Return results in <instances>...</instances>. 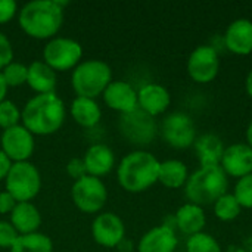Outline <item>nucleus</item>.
Returning <instances> with one entry per match:
<instances>
[{"label":"nucleus","mask_w":252,"mask_h":252,"mask_svg":"<svg viewBox=\"0 0 252 252\" xmlns=\"http://www.w3.org/2000/svg\"><path fill=\"white\" fill-rule=\"evenodd\" d=\"M65 4L58 0L28 1L18 10V24L28 37L49 41L62 27Z\"/></svg>","instance_id":"1"},{"label":"nucleus","mask_w":252,"mask_h":252,"mask_svg":"<svg viewBox=\"0 0 252 252\" xmlns=\"http://www.w3.org/2000/svg\"><path fill=\"white\" fill-rule=\"evenodd\" d=\"M66 109L56 93L32 96L21 111L22 126L34 136H49L61 130L65 123Z\"/></svg>","instance_id":"2"},{"label":"nucleus","mask_w":252,"mask_h":252,"mask_svg":"<svg viewBox=\"0 0 252 252\" xmlns=\"http://www.w3.org/2000/svg\"><path fill=\"white\" fill-rule=\"evenodd\" d=\"M159 161L148 151H133L118 164L117 179L120 186L130 193H142L158 183Z\"/></svg>","instance_id":"3"},{"label":"nucleus","mask_w":252,"mask_h":252,"mask_svg":"<svg viewBox=\"0 0 252 252\" xmlns=\"http://www.w3.org/2000/svg\"><path fill=\"white\" fill-rule=\"evenodd\" d=\"M229 177L220 165H204L189 174L185 185V195L190 204L199 207L214 205L219 198L227 193Z\"/></svg>","instance_id":"4"},{"label":"nucleus","mask_w":252,"mask_h":252,"mask_svg":"<svg viewBox=\"0 0 252 252\" xmlns=\"http://www.w3.org/2000/svg\"><path fill=\"white\" fill-rule=\"evenodd\" d=\"M112 81L111 66L100 59L81 61L71 75V84L78 97L96 99L102 96Z\"/></svg>","instance_id":"5"},{"label":"nucleus","mask_w":252,"mask_h":252,"mask_svg":"<svg viewBox=\"0 0 252 252\" xmlns=\"http://www.w3.org/2000/svg\"><path fill=\"white\" fill-rule=\"evenodd\" d=\"M4 186L16 202H31L41 189L40 171L30 161L15 162L4 179Z\"/></svg>","instance_id":"6"},{"label":"nucleus","mask_w":252,"mask_h":252,"mask_svg":"<svg viewBox=\"0 0 252 252\" xmlns=\"http://www.w3.org/2000/svg\"><path fill=\"white\" fill-rule=\"evenodd\" d=\"M74 205L84 214L100 213L108 201V189L105 183L93 176H84L74 182L71 189Z\"/></svg>","instance_id":"7"},{"label":"nucleus","mask_w":252,"mask_h":252,"mask_svg":"<svg viewBox=\"0 0 252 252\" xmlns=\"http://www.w3.org/2000/svg\"><path fill=\"white\" fill-rule=\"evenodd\" d=\"M83 58V47L78 41L68 37H53L43 49V62L53 71L74 69Z\"/></svg>","instance_id":"8"},{"label":"nucleus","mask_w":252,"mask_h":252,"mask_svg":"<svg viewBox=\"0 0 252 252\" xmlns=\"http://www.w3.org/2000/svg\"><path fill=\"white\" fill-rule=\"evenodd\" d=\"M118 127L123 137L136 146L151 145L158 134V124L155 118L139 108L128 114H123Z\"/></svg>","instance_id":"9"},{"label":"nucleus","mask_w":252,"mask_h":252,"mask_svg":"<svg viewBox=\"0 0 252 252\" xmlns=\"http://www.w3.org/2000/svg\"><path fill=\"white\" fill-rule=\"evenodd\" d=\"M161 134L165 143L174 149H188L196 142V126L186 112H171L161 124Z\"/></svg>","instance_id":"10"},{"label":"nucleus","mask_w":252,"mask_h":252,"mask_svg":"<svg viewBox=\"0 0 252 252\" xmlns=\"http://www.w3.org/2000/svg\"><path fill=\"white\" fill-rule=\"evenodd\" d=\"M220 72V56L216 47L202 44L192 50L188 59V74L198 84H208Z\"/></svg>","instance_id":"11"},{"label":"nucleus","mask_w":252,"mask_h":252,"mask_svg":"<svg viewBox=\"0 0 252 252\" xmlns=\"http://www.w3.org/2000/svg\"><path fill=\"white\" fill-rule=\"evenodd\" d=\"M0 149L13 164L25 162L32 157L35 149L34 134L28 131L22 124L6 128L0 137Z\"/></svg>","instance_id":"12"},{"label":"nucleus","mask_w":252,"mask_h":252,"mask_svg":"<svg viewBox=\"0 0 252 252\" xmlns=\"http://www.w3.org/2000/svg\"><path fill=\"white\" fill-rule=\"evenodd\" d=\"M94 242L105 248H117L126 239L124 221L114 213H100L92 223Z\"/></svg>","instance_id":"13"},{"label":"nucleus","mask_w":252,"mask_h":252,"mask_svg":"<svg viewBox=\"0 0 252 252\" xmlns=\"http://www.w3.org/2000/svg\"><path fill=\"white\" fill-rule=\"evenodd\" d=\"M220 167L227 177L238 180L252 174V149L247 143H233L224 148Z\"/></svg>","instance_id":"14"},{"label":"nucleus","mask_w":252,"mask_h":252,"mask_svg":"<svg viewBox=\"0 0 252 252\" xmlns=\"http://www.w3.org/2000/svg\"><path fill=\"white\" fill-rule=\"evenodd\" d=\"M102 97L109 109L117 111L121 115L137 109V90L127 81L112 80Z\"/></svg>","instance_id":"15"},{"label":"nucleus","mask_w":252,"mask_h":252,"mask_svg":"<svg viewBox=\"0 0 252 252\" xmlns=\"http://www.w3.org/2000/svg\"><path fill=\"white\" fill-rule=\"evenodd\" d=\"M226 49L238 56H248L252 53V21L239 18L232 21L223 35Z\"/></svg>","instance_id":"16"},{"label":"nucleus","mask_w":252,"mask_h":252,"mask_svg":"<svg viewBox=\"0 0 252 252\" xmlns=\"http://www.w3.org/2000/svg\"><path fill=\"white\" fill-rule=\"evenodd\" d=\"M170 105V92L158 83H148L137 90V108L154 118L164 114Z\"/></svg>","instance_id":"17"},{"label":"nucleus","mask_w":252,"mask_h":252,"mask_svg":"<svg viewBox=\"0 0 252 252\" xmlns=\"http://www.w3.org/2000/svg\"><path fill=\"white\" fill-rule=\"evenodd\" d=\"M179 239L171 226L161 224L148 230L137 244V252H176Z\"/></svg>","instance_id":"18"},{"label":"nucleus","mask_w":252,"mask_h":252,"mask_svg":"<svg viewBox=\"0 0 252 252\" xmlns=\"http://www.w3.org/2000/svg\"><path fill=\"white\" fill-rule=\"evenodd\" d=\"M84 165L87 176L100 179L112 171L115 165V154L105 143H93L84 154Z\"/></svg>","instance_id":"19"},{"label":"nucleus","mask_w":252,"mask_h":252,"mask_svg":"<svg viewBox=\"0 0 252 252\" xmlns=\"http://www.w3.org/2000/svg\"><path fill=\"white\" fill-rule=\"evenodd\" d=\"M174 223L182 233L193 236L196 233L204 232V227L207 224V216L202 207L188 202L177 210L174 216Z\"/></svg>","instance_id":"20"},{"label":"nucleus","mask_w":252,"mask_h":252,"mask_svg":"<svg viewBox=\"0 0 252 252\" xmlns=\"http://www.w3.org/2000/svg\"><path fill=\"white\" fill-rule=\"evenodd\" d=\"M9 221L19 235H30L38 232L41 226V214L32 202H18L10 213Z\"/></svg>","instance_id":"21"},{"label":"nucleus","mask_w":252,"mask_h":252,"mask_svg":"<svg viewBox=\"0 0 252 252\" xmlns=\"http://www.w3.org/2000/svg\"><path fill=\"white\" fill-rule=\"evenodd\" d=\"M56 71H53L47 63L43 61H35L28 65V77L27 84L34 90L37 94L55 93L56 89Z\"/></svg>","instance_id":"22"},{"label":"nucleus","mask_w":252,"mask_h":252,"mask_svg":"<svg viewBox=\"0 0 252 252\" xmlns=\"http://www.w3.org/2000/svg\"><path fill=\"white\" fill-rule=\"evenodd\" d=\"M71 115L78 126L92 128L99 124L102 118V111L94 99L77 96L71 103Z\"/></svg>","instance_id":"23"},{"label":"nucleus","mask_w":252,"mask_h":252,"mask_svg":"<svg viewBox=\"0 0 252 252\" xmlns=\"http://www.w3.org/2000/svg\"><path fill=\"white\" fill-rule=\"evenodd\" d=\"M195 152L199 159L201 167L204 165H220L224 145L221 139L216 134H204L195 142Z\"/></svg>","instance_id":"24"},{"label":"nucleus","mask_w":252,"mask_h":252,"mask_svg":"<svg viewBox=\"0 0 252 252\" xmlns=\"http://www.w3.org/2000/svg\"><path fill=\"white\" fill-rule=\"evenodd\" d=\"M189 179L188 165L180 159H167L159 164V176L158 182L168 189H180L185 188Z\"/></svg>","instance_id":"25"},{"label":"nucleus","mask_w":252,"mask_h":252,"mask_svg":"<svg viewBox=\"0 0 252 252\" xmlns=\"http://www.w3.org/2000/svg\"><path fill=\"white\" fill-rule=\"evenodd\" d=\"M10 252H53V244L47 235L40 232L19 235Z\"/></svg>","instance_id":"26"},{"label":"nucleus","mask_w":252,"mask_h":252,"mask_svg":"<svg viewBox=\"0 0 252 252\" xmlns=\"http://www.w3.org/2000/svg\"><path fill=\"white\" fill-rule=\"evenodd\" d=\"M214 216L220 221H233L242 213V207L233 196V193H224L219 201L213 205Z\"/></svg>","instance_id":"27"},{"label":"nucleus","mask_w":252,"mask_h":252,"mask_svg":"<svg viewBox=\"0 0 252 252\" xmlns=\"http://www.w3.org/2000/svg\"><path fill=\"white\" fill-rule=\"evenodd\" d=\"M186 252H223L219 241L205 232L189 236L186 242Z\"/></svg>","instance_id":"28"},{"label":"nucleus","mask_w":252,"mask_h":252,"mask_svg":"<svg viewBox=\"0 0 252 252\" xmlns=\"http://www.w3.org/2000/svg\"><path fill=\"white\" fill-rule=\"evenodd\" d=\"M1 75L7 84V87H19L27 83L28 77V66L21 62H10L1 71Z\"/></svg>","instance_id":"29"},{"label":"nucleus","mask_w":252,"mask_h":252,"mask_svg":"<svg viewBox=\"0 0 252 252\" xmlns=\"http://www.w3.org/2000/svg\"><path fill=\"white\" fill-rule=\"evenodd\" d=\"M233 196L242 208L252 210V174H248L236 182Z\"/></svg>","instance_id":"30"},{"label":"nucleus","mask_w":252,"mask_h":252,"mask_svg":"<svg viewBox=\"0 0 252 252\" xmlns=\"http://www.w3.org/2000/svg\"><path fill=\"white\" fill-rule=\"evenodd\" d=\"M21 121V111L12 100H3L0 103V127L3 130L18 126Z\"/></svg>","instance_id":"31"},{"label":"nucleus","mask_w":252,"mask_h":252,"mask_svg":"<svg viewBox=\"0 0 252 252\" xmlns=\"http://www.w3.org/2000/svg\"><path fill=\"white\" fill-rule=\"evenodd\" d=\"M19 233L15 230L10 221L0 220V248H12Z\"/></svg>","instance_id":"32"},{"label":"nucleus","mask_w":252,"mask_h":252,"mask_svg":"<svg viewBox=\"0 0 252 252\" xmlns=\"http://www.w3.org/2000/svg\"><path fill=\"white\" fill-rule=\"evenodd\" d=\"M13 62V46L10 40L0 31V71Z\"/></svg>","instance_id":"33"},{"label":"nucleus","mask_w":252,"mask_h":252,"mask_svg":"<svg viewBox=\"0 0 252 252\" xmlns=\"http://www.w3.org/2000/svg\"><path fill=\"white\" fill-rule=\"evenodd\" d=\"M66 173H68V176L71 179H74V182H77V180L83 179L84 176H87L83 158H72V159H69L68 164H66Z\"/></svg>","instance_id":"34"},{"label":"nucleus","mask_w":252,"mask_h":252,"mask_svg":"<svg viewBox=\"0 0 252 252\" xmlns=\"http://www.w3.org/2000/svg\"><path fill=\"white\" fill-rule=\"evenodd\" d=\"M18 13V4L13 0H0V24H7Z\"/></svg>","instance_id":"35"},{"label":"nucleus","mask_w":252,"mask_h":252,"mask_svg":"<svg viewBox=\"0 0 252 252\" xmlns=\"http://www.w3.org/2000/svg\"><path fill=\"white\" fill-rule=\"evenodd\" d=\"M16 204L18 202L9 192L6 190L0 192V214H10L16 207Z\"/></svg>","instance_id":"36"},{"label":"nucleus","mask_w":252,"mask_h":252,"mask_svg":"<svg viewBox=\"0 0 252 252\" xmlns=\"http://www.w3.org/2000/svg\"><path fill=\"white\" fill-rule=\"evenodd\" d=\"M12 161L6 157V154L0 149V182L4 180L9 174V170L12 167Z\"/></svg>","instance_id":"37"},{"label":"nucleus","mask_w":252,"mask_h":252,"mask_svg":"<svg viewBox=\"0 0 252 252\" xmlns=\"http://www.w3.org/2000/svg\"><path fill=\"white\" fill-rule=\"evenodd\" d=\"M7 84H6V81H4V78H3V75H1V72H0V103L3 102V100H6V94H7Z\"/></svg>","instance_id":"38"},{"label":"nucleus","mask_w":252,"mask_h":252,"mask_svg":"<svg viewBox=\"0 0 252 252\" xmlns=\"http://www.w3.org/2000/svg\"><path fill=\"white\" fill-rule=\"evenodd\" d=\"M118 251H121V252H131L133 251V245H131V242H128L127 239H124L118 247Z\"/></svg>","instance_id":"39"},{"label":"nucleus","mask_w":252,"mask_h":252,"mask_svg":"<svg viewBox=\"0 0 252 252\" xmlns=\"http://www.w3.org/2000/svg\"><path fill=\"white\" fill-rule=\"evenodd\" d=\"M245 89H247L248 96L252 99V68H251V71L248 72V75H247V80H245Z\"/></svg>","instance_id":"40"},{"label":"nucleus","mask_w":252,"mask_h":252,"mask_svg":"<svg viewBox=\"0 0 252 252\" xmlns=\"http://www.w3.org/2000/svg\"><path fill=\"white\" fill-rule=\"evenodd\" d=\"M247 145L252 149V120L247 127Z\"/></svg>","instance_id":"41"}]
</instances>
